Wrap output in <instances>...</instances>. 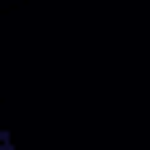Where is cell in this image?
I'll return each mask as SVG.
<instances>
[{
    "instance_id": "obj_1",
    "label": "cell",
    "mask_w": 150,
    "mask_h": 150,
    "mask_svg": "<svg viewBox=\"0 0 150 150\" xmlns=\"http://www.w3.org/2000/svg\"><path fill=\"white\" fill-rule=\"evenodd\" d=\"M0 150H14V131H5V127H0Z\"/></svg>"
}]
</instances>
